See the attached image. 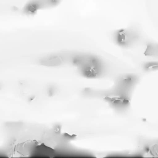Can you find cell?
Segmentation results:
<instances>
[{
    "instance_id": "6da1fadb",
    "label": "cell",
    "mask_w": 158,
    "mask_h": 158,
    "mask_svg": "<svg viewBox=\"0 0 158 158\" xmlns=\"http://www.w3.org/2000/svg\"><path fill=\"white\" fill-rule=\"evenodd\" d=\"M144 54L146 56L158 57V45L157 44L148 45Z\"/></svg>"
},
{
    "instance_id": "7a4b0ae2",
    "label": "cell",
    "mask_w": 158,
    "mask_h": 158,
    "mask_svg": "<svg viewBox=\"0 0 158 158\" xmlns=\"http://www.w3.org/2000/svg\"><path fill=\"white\" fill-rule=\"evenodd\" d=\"M151 153L153 154L155 156L158 157V144L154 145L151 148Z\"/></svg>"
},
{
    "instance_id": "3957f363",
    "label": "cell",
    "mask_w": 158,
    "mask_h": 158,
    "mask_svg": "<svg viewBox=\"0 0 158 158\" xmlns=\"http://www.w3.org/2000/svg\"><path fill=\"white\" fill-rule=\"evenodd\" d=\"M35 99V96H31V97H30L29 98V101H31V100H33V99Z\"/></svg>"
},
{
    "instance_id": "277c9868",
    "label": "cell",
    "mask_w": 158,
    "mask_h": 158,
    "mask_svg": "<svg viewBox=\"0 0 158 158\" xmlns=\"http://www.w3.org/2000/svg\"><path fill=\"white\" fill-rule=\"evenodd\" d=\"M1 89V84H0V89Z\"/></svg>"
}]
</instances>
